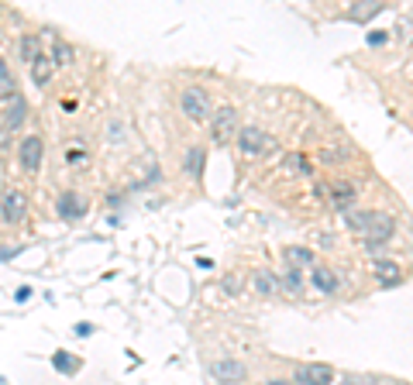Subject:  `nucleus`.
Returning a JSON list of instances; mask_svg holds the SVG:
<instances>
[{"mask_svg": "<svg viewBox=\"0 0 413 385\" xmlns=\"http://www.w3.org/2000/svg\"><path fill=\"white\" fill-rule=\"evenodd\" d=\"M179 107H182V114H186L189 121H211V114H214L211 97H206L203 86H186V90L179 93Z\"/></svg>", "mask_w": 413, "mask_h": 385, "instance_id": "nucleus-1", "label": "nucleus"}, {"mask_svg": "<svg viewBox=\"0 0 413 385\" xmlns=\"http://www.w3.org/2000/svg\"><path fill=\"white\" fill-rule=\"evenodd\" d=\"M392 234H396V217L392 213H372V220L365 227V248H368V255L379 251L386 241H392Z\"/></svg>", "mask_w": 413, "mask_h": 385, "instance_id": "nucleus-2", "label": "nucleus"}, {"mask_svg": "<svg viewBox=\"0 0 413 385\" xmlns=\"http://www.w3.org/2000/svg\"><path fill=\"white\" fill-rule=\"evenodd\" d=\"M238 135V110L235 107H221L211 114V138L214 145H231Z\"/></svg>", "mask_w": 413, "mask_h": 385, "instance_id": "nucleus-3", "label": "nucleus"}, {"mask_svg": "<svg viewBox=\"0 0 413 385\" xmlns=\"http://www.w3.org/2000/svg\"><path fill=\"white\" fill-rule=\"evenodd\" d=\"M25 217H28V196L21 189H8L0 196V220L8 227H18V224H25Z\"/></svg>", "mask_w": 413, "mask_h": 385, "instance_id": "nucleus-4", "label": "nucleus"}, {"mask_svg": "<svg viewBox=\"0 0 413 385\" xmlns=\"http://www.w3.org/2000/svg\"><path fill=\"white\" fill-rule=\"evenodd\" d=\"M42 159H45V141H42V135H25L21 145H18V162H21V169L35 176V172L42 169Z\"/></svg>", "mask_w": 413, "mask_h": 385, "instance_id": "nucleus-5", "label": "nucleus"}, {"mask_svg": "<svg viewBox=\"0 0 413 385\" xmlns=\"http://www.w3.org/2000/svg\"><path fill=\"white\" fill-rule=\"evenodd\" d=\"M293 382L296 385H334V368L324 361H303V364H296Z\"/></svg>", "mask_w": 413, "mask_h": 385, "instance_id": "nucleus-6", "label": "nucleus"}, {"mask_svg": "<svg viewBox=\"0 0 413 385\" xmlns=\"http://www.w3.org/2000/svg\"><path fill=\"white\" fill-rule=\"evenodd\" d=\"M235 141H238V148H241L245 155H262L266 145H269V135H266L259 124H245V128H238Z\"/></svg>", "mask_w": 413, "mask_h": 385, "instance_id": "nucleus-7", "label": "nucleus"}, {"mask_svg": "<svg viewBox=\"0 0 413 385\" xmlns=\"http://www.w3.org/2000/svg\"><path fill=\"white\" fill-rule=\"evenodd\" d=\"M56 213H59V220H66V224L83 220V217H86V200L69 189V193H62V196L56 200Z\"/></svg>", "mask_w": 413, "mask_h": 385, "instance_id": "nucleus-8", "label": "nucleus"}, {"mask_svg": "<svg viewBox=\"0 0 413 385\" xmlns=\"http://www.w3.org/2000/svg\"><path fill=\"white\" fill-rule=\"evenodd\" d=\"M372 275L379 279V285H403L406 282V272L399 268V261H389V258H372Z\"/></svg>", "mask_w": 413, "mask_h": 385, "instance_id": "nucleus-9", "label": "nucleus"}, {"mask_svg": "<svg viewBox=\"0 0 413 385\" xmlns=\"http://www.w3.org/2000/svg\"><path fill=\"white\" fill-rule=\"evenodd\" d=\"M211 375L217 382H224V385H235V382H241L248 375V368L241 361H235V358H221V361H211Z\"/></svg>", "mask_w": 413, "mask_h": 385, "instance_id": "nucleus-10", "label": "nucleus"}, {"mask_svg": "<svg viewBox=\"0 0 413 385\" xmlns=\"http://www.w3.org/2000/svg\"><path fill=\"white\" fill-rule=\"evenodd\" d=\"M310 285L317 289V292H324V296H334L338 289H341V279H338V272L334 268H327V265H314L310 268Z\"/></svg>", "mask_w": 413, "mask_h": 385, "instance_id": "nucleus-11", "label": "nucleus"}, {"mask_svg": "<svg viewBox=\"0 0 413 385\" xmlns=\"http://www.w3.org/2000/svg\"><path fill=\"white\" fill-rule=\"evenodd\" d=\"M327 193H331V203H334L338 210H351V207H355V200H358V189H355L351 183H341V179H338V183H331V189H327Z\"/></svg>", "mask_w": 413, "mask_h": 385, "instance_id": "nucleus-12", "label": "nucleus"}, {"mask_svg": "<svg viewBox=\"0 0 413 385\" xmlns=\"http://www.w3.org/2000/svg\"><path fill=\"white\" fill-rule=\"evenodd\" d=\"M203 165H206V148H189L186 152V159H182V172L189 176V179H200L203 176Z\"/></svg>", "mask_w": 413, "mask_h": 385, "instance_id": "nucleus-13", "label": "nucleus"}, {"mask_svg": "<svg viewBox=\"0 0 413 385\" xmlns=\"http://www.w3.org/2000/svg\"><path fill=\"white\" fill-rule=\"evenodd\" d=\"M276 285H279L283 292H290V296H300L307 282H303V272H300V268H290V265H286V272L276 275Z\"/></svg>", "mask_w": 413, "mask_h": 385, "instance_id": "nucleus-14", "label": "nucleus"}, {"mask_svg": "<svg viewBox=\"0 0 413 385\" xmlns=\"http://www.w3.org/2000/svg\"><path fill=\"white\" fill-rule=\"evenodd\" d=\"M8 100H11V107H8V128H11V131H18V128L25 124V117H28V104H25V97H21V93H11Z\"/></svg>", "mask_w": 413, "mask_h": 385, "instance_id": "nucleus-15", "label": "nucleus"}, {"mask_svg": "<svg viewBox=\"0 0 413 385\" xmlns=\"http://www.w3.org/2000/svg\"><path fill=\"white\" fill-rule=\"evenodd\" d=\"M283 258H286V265H290V268H303V265H310V268H314V265H317V255H314L310 248H300V244H296V248H286V251H283Z\"/></svg>", "mask_w": 413, "mask_h": 385, "instance_id": "nucleus-16", "label": "nucleus"}, {"mask_svg": "<svg viewBox=\"0 0 413 385\" xmlns=\"http://www.w3.org/2000/svg\"><path fill=\"white\" fill-rule=\"evenodd\" d=\"M52 73H56V66H52V59L42 52V56L32 62V83H35V86H45V83L52 80Z\"/></svg>", "mask_w": 413, "mask_h": 385, "instance_id": "nucleus-17", "label": "nucleus"}, {"mask_svg": "<svg viewBox=\"0 0 413 385\" xmlns=\"http://www.w3.org/2000/svg\"><path fill=\"white\" fill-rule=\"evenodd\" d=\"M18 49H21V62H28V66H32V62L42 56V35H21Z\"/></svg>", "mask_w": 413, "mask_h": 385, "instance_id": "nucleus-18", "label": "nucleus"}, {"mask_svg": "<svg viewBox=\"0 0 413 385\" xmlns=\"http://www.w3.org/2000/svg\"><path fill=\"white\" fill-rule=\"evenodd\" d=\"M49 59H52V66H69V62L76 59V49H73L66 38L56 35V42H52V56H49Z\"/></svg>", "mask_w": 413, "mask_h": 385, "instance_id": "nucleus-19", "label": "nucleus"}, {"mask_svg": "<svg viewBox=\"0 0 413 385\" xmlns=\"http://www.w3.org/2000/svg\"><path fill=\"white\" fill-rule=\"evenodd\" d=\"M52 368H56L59 375H76V371H80V358L69 354V351H56V354H52Z\"/></svg>", "mask_w": 413, "mask_h": 385, "instance_id": "nucleus-20", "label": "nucleus"}, {"mask_svg": "<svg viewBox=\"0 0 413 385\" xmlns=\"http://www.w3.org/2000/svg\"><path fill=\"white\" fill-rule=\"evenodd\" d=\"M252 285H255L259 296H272V292H276V275H272L269 268H259V272L252 275Z\"/></svg>", "mask_w": 413, "mask_h": 385, "instance_id": "nucleus-21", "label": "nucleus"}, {"mask_svg": "<svg viewBox=\"0 0 413 385\" xmlns=\"http://www.w3.org/2000/svg\"><path fill=\"white\" fill-rule=\"evenodd\" d=\"M382 11V4H368V0H358L355 8H348V21H368Z\"/></svg>", "mask_w": 413, "mask_h": 385, "instance_id": "nucleus-22", "label": "nucleus"}, {"mask_svg": "<svg viewBox=\"0 0 413 385\" xmlns=\"http://www.w3.org/2000/svg\"><path fill=\"white\" fill-rule=\"evenodd\" d=\"M0 93H14V80H11V69H8L4 56H0Z\"/></svg>", "mask_w": 413, "mask_h": 385, "instance_id": "nucleus-23", "label": "nucleus"}, {"mask_svg": "<svg viewBox=\"0 0 413 385\" xmlns=\"http://www.w3.org/2000/svg\"><path fill=\"white\" fill-rule=\"evenodd\" d=\"M221 285H224V292H228V296H238V292L245 289V279H241V275H235V272H228Z\"/></svg>", "mask_w": 413, "mask_h": 385, "instance_id": "nucleus-24", "label": "nucleus"}, {"mask_svg": "<svg viewBox=\"0 0 413 385\" xmlns=\"http://www.w3.org/2000/svg\"><path fill=\"white\" fill-rule=\"evenodd\" d=\"M368 220H372V213H351V210H348V227H351V231H365Z\"/></svg>", "mask_w": 413, "mask_h": 385, "instance_id": "nucleus-25", "label": "nucleus"}, {"mask_svg": "<svg viewBox=\"0 0 413 385\" xmlns=\"http://www.w3.org/2000/svg\"><path fill=\"white\" fill-rule=\"evenodd\" d=\"M341 385H375L372 378H365V375H344L341 378Z\"/></svg>", "mask_w": 413, "mask_h": 385, "instance_id": "nucleus-26", "label": "nucleus"}, {"mask_svg": "<svg viewBox=\"0 0 413 385\" xmlns=\"http://www.w3.org/2000/svg\"><path fill=\"white\" fill-rule=\"evenodd\" d=\"M73 334H76V337H90V334H93V323H90V320H80V323L73 327Z\"/></svg>", "mask_w": 413, "mask_h": 385, "instance_id": "nucleus-27", "label": "nucleus"}, {"mask_svg": "<svg viewBox=\"0 0 413 385\" xmlns=\"http://www.w3.org/2000/svg\"><path fill=\"white\" fill-rule=\"evenodd\" d=\"M386 38H389L386 32H368V38H365V42H368V45H382Z\"/></svg>", "mask_w": 413, "mask_h": 385, "instance_id": "nucleus-28", "label": "nucleus"}, {"mask_svg": "<svg viewBox=\"0 0 413 385\" xmlns=\"http://www.w3.org/2000/svg\"><path fill=\"white\" fill-rule=\"evenodd\" d=\"M28 299H32V289L21 285V289H18V303H28Z\"/></svg>", "mask_w": 413, "mask_h": 385, "instance_id": "nucleus-29", "label": "nucleus"}, {"mask_svg": "<svg viewBox=\"0 0 413 385\" xmlns=\"http://www.w3.org/2000/svg\"><path fill=\"white\" fill-rule=\"evenodd\" d=\"M266 385H290L286 378H272V382H266Z\"/></svg>", "mask_w": 413, "mask_h": 385, "instance_id": "nucleus-30", "label": "nucleus"}]
</instances>
